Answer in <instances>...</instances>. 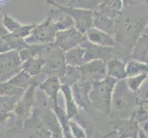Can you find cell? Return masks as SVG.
I'll return each instance as SVG.
<instances>
[{"mask_svg":"<svg viewBox=\"0 0 148 138\" xmlns=\"http://www.w3.org/2000/svg\"><path fill=\"white\" fill-rule=\"evenodd\" d=\"M48 5H52L55 7L57 10L54 12H64L72 18L74 20L75 28L80 32L81 33L85 34L88 30L93 27V13L94 10L86 9V8H78L68 6H62V5L55 2L54 0H46Z\"/></svg>","mask_w":148,"mask_h":138,"instance_id":"3","label":"cell"},{"mask_svg":"<svg viewBox=\"0 0 148 138\" xmlns=\"http://www.w3.org/2000/svg\"><path fill=\"white\" fill-rule=\"evenodd\" d=\"M85 49L77 45L64 52V61L67 65L77 67L85 63Z\"/></svg>","mask_w":148,"mask_h":138,"instance_id":"18","label":"cell"},{"mask_svg":"<svg viewBox=\"0 0 148 138\" xmlns=\"http://www.w3.org/2000/svg\"><path fill=\"white\" fill-rule=\"evenodd\" d=\"M59 13L62 14V17L59 18V19L57 20H53V24L56 30H57V32L58 30H63L69 29L71 27H74V20L69 15L64 12H59Z\"/></svg>","mask_w":148,"mask_h":138,"instance_id":"28","label":"cell"},{"mask_svg":"<svg viewBox=\"0 0 148 138\" xmlns=\"http://www.w3.org/2000/svg\"><path fill=\"white\" fill-rule=\"evenodd\" d=\"M53 112L55 113L56 117H57V120L60 124L61 128H62V132H63V136L64 137H73L72 135H71V131L69 128V118L66 112L61 109L60 107L57 105H53Z\"/></svg>","mask_w":148,"mask_h":138,"instance_id":"24","label":"cell"},{"mask_svg":"<svg viewBox=\"0 0 148 138\" xmlns=\"http://www.w3.org/2000/svg\"><path fill=\"white\" fill-rule=\"evenodd\" d=\"M140 125V127L145 131V135H146V136L148 137V120H146V121H145V122H140L139 124Z\"/></svg>","mask_w":148,"mask_h":138,"instance_id":"32","label":"cell"},{"mask_svg":"<svg viewBox=\"0 0 148 138\" xmlns=\"http://www.w3.org/2000/svg\"><path fill=\"white\" fill-rule=\"evenodd\" d=\"M85 36L88 42L99 46L113 47L116 45V42L112 37V35L95 27H91L89 30H88V32L85 33Z\"/></svg>","mask_w":148,"mask_h":138,"instance_id":"12","label":"cell"},{"mask_svg":"<svg viewBox=\"0 0 148 138\" xmlns=\"http://www.w3.org/2000/svg\"><path fill=\"white\" fill-rule=\"evenodd\" d=\"M57 32L52 16L43 20L42 23L36 24L30 33L24 39L28 44H47L53 43L55 40V34Z\"/></svg>","mask_w":148,"mask_h":138,"instance_id":"4","label":"cell"},{"mask_svg":"<svg viewBox=\"0 0 148 138\" xmlns=\"http://www.w3.org/2000/svg\"><path fill=\"white\" fill-rule=\"evenodd\" d=\"M123 8L121 0H98V7L95 9L111 19H117Z\"/></svg>","mask_w":148,"mask_h":138,"instance_id":"13","label":"cell"},{"mask_svg":"<svg viewBox=\"0 0 148 138\" xmlns=\"http://www.w3.org/2000/svg\"><path fill=\"white\" fill-rule=\"evenodd\" d=\"M148 74H142L139 76H127L125 78L126 84L128 86V88L134 92V93H137L139 91L142 84L144 83V81L147 78Z\"/></svg>","mask_w":148,"mask_h":138,"instance_id":"26","label":"cell"},{"mask_svg":"<svg viewBox=\"0 0 148 138\" xmlns=\"http://www.w3.org/2000/svg\"><path fill=\"white\" fill-rule=\"evenodd\" d=\"M61 82L57 76H47L42 83L40 84V89L52 99L53 105L58 104V93L61 89Z\"/></svg>","mask_w":148,"mask_h":138,"instance_id":"16","label":"cell"},{"mask_svg":"<svg viewBox=\"0 0 148 138\" xmlns=\"http://www.w3.org/2000/svg\"><path fill=\"white\" fill-rule=\"evenodd\" d=\"M127 76H135L142 74H148V65L142 61L132 59L125 65Z\"/></svg>","mask_w":148,"mask_h":138,"instance_id":"23","label":"cell"},{"mask_svg":"<svg viewBox=\"0 0 148 138\" xmlns=\"http://www.w3.org/2000/svg\"><path fill=\"white\" fill-rule=\"evenodd\" d=\"M84 36L85 34L78 32L74 26L66 30H58L55 34V40L53 43L65 52V51L79 45Z\"/></svg>","mask_w":148,"mask_h":138,"instance_id":"7","label":"cell"},{"mask_svg":"<svg viewBox=\"0 0 148 138\" xmlns=\"http://www.w3.org/2000/svg\"><path fill=\"white\" fill-rule=\"evenodd\" d=\"M69 128L71 131V135L75 138H85L86 137V133L85 132L84 128L81 126L75 120H69Z\"/></svg>","mask_w":148,"mask_h":138,"instance_id":"30","label":"cell"},{"mask_svg":"<svg viewBox=\"0 0 148 138\" xmlns=\"http://www.w3.org/2000/svg\"><path fill=\"white\" fill-rule=\"evenodd\" d=\"M61 91L64 97L65 100V112L67 114L69 119H73L78 114V107L76 105L75 101L73 98L72 91H71V87L67 85H61Z\"/></svg>","mask_w":148,"mask_h":138,"instance_id":"19","label":"cell"},{"mask_svg":"<svg viewBox=\"0 0 148 138\" xmlns=\"http://www.w3.org/2000/svg\"><path fill=\"white\" fill-rule=\"evenodd\" d=\"M121 2L122 5H123V8H126L134 4V0H121Z\"/></svg>","mask_w":148,"mask_h":138,"instance_id":"34","label":"cell"},{"mask_svg":"<svg viewBox=\"0 0 148 138\" xmlns=\"http://www.w3.org/2000/svg\"><path fill=\"white\" fill-rule=\"evenodd\" d=\"M145 34H147L148 35V24H147V26H146V29H145Z\"/></svg>","mask_w":148,"mask_h":138,"instance_id":"36","label":"cell"},{"mask_svg":"<svg viewBox=\"0 0 148 138\" xmlns=\"http://www.w3.org/2000/svg\"><path fill=\"white\" fill-rule=\"evenodd\" d=\"M29 44L25 43L24 39L17 36L12 32H8L0 37V54L7 53L12 50H20L27 47Z\"/></svg>","mask_w":148,"mask_h":138,"instance_id":"14","label":"cell"},{"mask_svg":"<svg viewBox=\"0 0 148 138\" xmlns=\"http://www.w3.org/2000/svg\"><path fill=\"white\" fill-rule=\"evenodd\" d=\"M81 79L93 83L103 79L107 76L106 62L101 59H93L85 62L80 66H77Z\"/></svg>","mask_w":148,"mask_h":138,"instance_id":"6","label":"cell"},{"mask_svg":"<svg viewBox=\"0 0 148 138\" xmlns=\"http://www.w3.org/2000/svg\"><path fill=\"white\" fill-rule=\"evenodd\" d=\"M146 103L148 104V102H147V101H146ZM144 106H145V105H144ZM145 106H146V108H145V109H146V111H147V112H148V105H145Z\"/></svg>","mask_w":148,"mask_h":138,"instance_id":"37","label":"cell"},{"mask_svg":"<svg viewBox=\"0 0 148 138\" xmlns=\"http://www.w3.org/2000/svg\"><path fill=\"white\" fill-rule=\"evenodd\" d=\"M132 59H136L148 65V35L144 34L136 41L132 52Z\"/></svg>","mask_w":148,"mask_h":138,"instance_id":"20","label":"cell"},{"mask_svg":"<svg viewBox=\"0 0 148 138\" xmlns=\"http://www.w3.org/2000/svg\"><path fill=\"white\" fill-rule=\"evenodd\" d=\"M117 80L106 76L103 79L92 83L89 91L91 107L106 115H110L111 97Z\"/></svg>","mask_w":148,"mask_h":138,"instance_id":"2","label":"cell"},{"mask_svg":"<svg viewBox=\"0 0 148 138\" xmlns=\"http://www.w3.org/2000/svg\"><path fill=\"white\" fill-rule=\"evenodd\" d=\"M66 6L95 10L98 7V0H67Z\"/></svg>","mask_w":148,"mask_h":138,"instance_id":"27","label":"cell"},{"mask_svg":"<svg viewBox=\"0 0 148 138\" xmlns=\"http://www.w3.org/2000/svg\"><path fill=\"white\" fill-rule=\"evenodd\" d=\"M59 79L61 84L71 87L73 84H75V82H77L78 80L81 79V76L77 67L66 65L65 72L61 78H59Z\"/></svg>","mask_w":148,"mask_h":138,"instance_id":"25","label":"cell"},{"mask_svg":"<svg viewBox=\"0 0 148 138\" xmlns=\"http://www.w3.org/2000/svg\"><path fill=\"white\" fill-rule=\"evenodd\" d=\"M2 23L8 32H15L20 26H21V24L16 21L13 18H11L7 14H5L4 17L2 18Z\"/></svg>","mask_w":148,"mask_h":138,"instance_id":"31","label":"cell"},{"mask_svg":"<svg viewBox=\"0 0 148 138\" xmlns=\"http://www.w3.org/2000/svg\"><path fill=\"white\" fill-rule=\"evenodd\" d=\"M18 99V97L15 96H1L0 97V107L7 111H12L17 104L16 101Z\"/></svg>","mask_w":148,"mask_h":138,"instance_id":"29","label":"cell"},{"mask_svg":"<svg viewBox=\"0 0 148 138\" xmlns=\"http://www.w3.org/2000/svg\"><path fill=\"white\" fill-rule=\"evenodd\" d=\"M107 76L113 78L116 80L125 79L127 78L125 64L118 57L110 58L106 62Z\"/></svg>","mask_w":148,"mask_h":138,"instance_id":"17","label":"cell"},{"mask_svg":"<svg viewBox=\"0 0 148 138\" xmlns=\"http://www.w3.org/2000/svg\"><path fill=\"white\" fill-rule=\"evenodd\" d=\"M18 51L12 50L0 54V83L5 82L22 70Z\"/></svg>","mask_w":148,"mask_h":138,"instance_id":"5","label":"cell"},{"mask_svg":"<svg viewBox=\"0 0 148 138\" xmlns=\"http://www.w3.org/2000/svg\"><path fill=\"white\" fill-rule=\"evenodd\" d=\"M92 87V83L80 79L71 86L73 98L78 108L88 111L91 107L89 100V91Z\"/></svg>","mask_w":148,"mask_h":138,"instance_id":"8","label":"cell"},{"mask_svg":"<svg viewBox=\"0 0 148 138\" xmlns=\"http://www.w3.org/2000/svg\"><path fill=\"white\" fill-rule=\"evenodd\" d=\"M6 2H7V0H0V7H2Z\"/></svg>","mask_w":148,"mask_h":138,"instance_id":"35","label":"cell"},{"mask_svg":"<svg viewBox=\"0 0 148 138\" xmlns=\"http://www.w3.org/2000/svg\"><path fill=\"white\" fill-rule=\"evenodd\" d=\"M79 46L85 49V62H88L93 59H101L107 62L111 58L112 55V47H103L91 43L88 39L84 36L82 41L80 42Z\"/></svg>","mask_w":148,"mask_h":138,"instance_id":"9","label":"cell"},{"mask_svg":"<svg viewBox=\"0 0 148 138\" xmlns=\"http://www.w3.org/2000/svg\"><path fill=\"white\" fill-rule=\"evenodd\" d=\"M113 129L117 131L119 137H138L139 124L132 117L130 118H115L110 122Z\"/></svg>","mask_w":148,"mask_h":138,"instance_id":"10","label":"cell"},{"mask_svg":"<svg viewBox=\"0 0 148 138\" xmlns=\"http://www.w3.org/2000/svg\"><path fill=\"white\" fill-rule=\"evenodd\" d=\"M35 87L29 86L25 90L22 99L17 102L14 108V112L19 118L26 119L30 113V109L34 102V94H35Z\"/></svg>","mask_w":148,"mask_h":138,"instance_id":"11","label":"cell"},{"mask_svg":"<svg viewBox=\"0 0 148 138\" xmlns=\"http://www.w3.org/2000/svg\"><path fill=\"white\" fill-rule=\"evenodd\" d=\"M40 120H42L43 125L53 133V136H57V137L63 136L62 128H61L60 124L57 120V117H56L53 111L45 112L44 114H42Z\"/></svg>","mask_w":148,"mask_h":138,"instance_id":"21","label":"cell"},{"mask_svg":"<svg viewBox=\"0 0 148 138\" xmlns=\"http://www.w3.org/2000/svg\"><path fill=\"white\" fill-rule=\"evenodd\" d=\"M8 33V32L6 30V28L4 27V25L2 23V19H0V37H2L3 35Z\"/></svg>","mask_w":148,"mask_h":138,"instance_id":"33","label":"cell"},{"mask_svg":"<svg viewBox=\"0 0 148 138\" xmlns=\"http://www.w3.org/2000/svg\"><path fill=\"white\" fill-rule=\"evenodd\" d=\"M137 104L135 93L128 88L126 80H117L111 97L110 115H115L117 118H130Z\"/></svg>","mask_w":148,"mask_h":138,"instance_id":"1","label":"cell"},{"mask_svg":"<svg viewBox=\"0 0 148 138\" xmlns=\"http://www.w3.org/2000/svg\"><path fill=\"white\" fill-rule=\"evenodd\" d=\"M44 62L45 61L42 56H34V57H32L22 62L21 67L22 70L29 74L30 76H34L42 72Z\"/></svg>","mask_w":148,"mask_h":138,"instance_id":"22","label":"cell"},{"mask_svg":"<svg viewBox=\"0 0 148 138\" xmlns=\"http://www.w3.org/2000/svg\"><path fill=\"white\" fill-rule=\"evenodd\" d=\"M93 27L109 33L110 35L116 34L117 32V21L104 14L94 10L93 13Z\"/></svg>","mask_w":148,"mask_h":138,"instance_id":"15","label":"cell"}]
</instances>
